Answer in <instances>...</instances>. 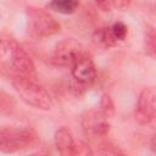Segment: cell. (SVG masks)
I'll list each match as a JSON object with an SVG mask.
<instances>
[{
    "label": "cell",
    "mask_w": 156,
    "mask_h": 156,
    "mask_svg": "<svg viewBox=\"0 0 156 156\" xmlns=\"http://www.w3.org/2000/svg\"><path fill=\"white\" fill-rule=\"evenodd\" d=\"M0 58L2 72L7 73L9 77L12 74L37 77L35 65L32 57L26 51V49L16 40L10 38L1 39Z\"/></svg>",
    "instance_id": "cell-1"
},
{
    "label": "cell",
    "mask_w": 156,
    "mask_h": 156,
    "mask_svg": "<svg viewBox=\"0 0 156 156\" xmlns=\"http://www.w3.org/2000/svg\"><path fill=\"white\" fill-rule=\"evenodd\" d=\"M10 78L12 87L23 102L39 110H51L52 99L49 91L37 80V77L12 74L10 76Z\"/></svg>",
    "instance_id": "cell-2"
},
{
    "label": "cell",
    "mask_w": 156,
    "mask_h": 156,
    "mask_svg": "<svg viewBox=\"0 0 156 156\" xmlns=\"http://www.w3.org/2000/svg\"><path fill=\"white\" fill-rule=\"evenodd\" d=\"M27 18H28V33L37 38L43 39L51 37L60 32L61 24L55 20L52 15L48 11L30 6L27 9Z\"/></svg>",
    "instance_id": "cell-3"
},
{
    "label": "cell",
    "mask_w": 156,
    "mask_h": 156,
    "mask_svg": "<svg viewBox=\"0 0 156 156\" xmlns=\"http://www.w3.org/2000/svg\"><path fill=\"white\" fill-rule=\"evenodd\" d=\"M37 134L28 128L4 127L0 130V150L5 154H12L32 145Z\"/></svg>",
    "instance_id": "cell-4"
},
{
    "label": "cell",
    "mask_w": 156,
    "mask_h": 156,
    "mask_svg": "<svg viewBox=\"0 0 156 156\" xmlns=\"http://www.w3.org/2000/svg\"><path fill=\"white\" fill-rule=\"evenodd\" d=\"M71 73L74 84L82 90H85L87 88L93 85L96 79V68L91 56L87 51H83L77 56L71 66Z\"/></svg>",
    "instance_id": "cell-5"
},
{
    "label": "cell",
    "mask_w": 156,
    "mask_h": 156,
    "mask_svg": "<svg viewBox=\"0 0 156 156\" xmlns=\"http://www.w3.org/2000/svg\"><path fill=\"white\" fill-rule=\"evenodd\" d=\"M83 51L85 50L79 41L73 38H67L56 44L51 55V61L56 66L71 68L77 56L80 55Z\"/></svg>",
    "instance_id": "cell-6"
},
{
    "label": "cell",
    "mask_w": 156,
    "mask_h": 156,
    "mask_svg": "<svg viewBox=\"0 0 156 156\" xmlns=\"http://www.w3.org/2000/svg\"><path fill=\"white\" fill-rule=\"evenodd\" d=\"M156 118V87L140 91L135 108V119L140 124H149Z\"/></svg>",
    "instance_id": "cell-7"
},
{
    "label": "cell",
    "mask_w": 156,
    "mask_h": 156,
    "mask_svg": "<svg viewBox=\"0 0 156 156\" xmlns=\"http://www.w3.org/2000/svg\"><path fill=\"white\" fill-rule=\"evenodd\" d=\"M80 124L84 133L91 138H101L107 135L110 130L108 118L99 110H89L82 115Z\"/></svg>",
    "instance_id": "cell-8"
},
{
    "label": "cell",
    "mask_w": 156,
    "mask_h": 156,
    "mask_svg": "<svg viewBox=\"0 0 156 156\" xmlns=\"http://www.w3.org/2000/svg\"><path fill=\"white\" fill-rule=\"evenodd\" d=\"M55 146L60 155L62 156H73V150L76 141L73 139V135L71 130L66 127H61L55 132L54 136Z\"/></svg>",
    "instance_id": "cell-9"
},
{
    "label": "cell",
    "mask_w": 156,
    "mask_h": 156,
    "mask_svg": "<svg viewBox=\"0 0 156 156\" xmlns=\"http://www.w3.org/2000/svg\"><path fill=\"white\" fill-rule=\"evenodd\" d=\"M91 39H93V43L101 49H110L118 43L115 39L110 27H100L95 29L91 35Z\"/></svg>",
    "instance_id": "cell-10"
},
{
    "label": "cell",
    "mask_w": 156,
    "mask_h": 156,
    "mask_svg": "<svg viewBox=\"0 0 156 156\" xmlns=\"http://www.w3.org/2000/svg\"><path fill=\"white\" fill-rule=\"evenodd\" d=\"M49 7L62 15H71L79 7V0H50Z\"/></svg>",
    "instance_id": "cell-11"
},
{
    "label": "cell",
    "mask_w": 156,
    "mask_h": 156,
    "mask_svg": "<svg viewBox=\"0 0 156 156\" xmlns=\"http://www.w3.org/2000/svg\"><path fill=\"white\" fill-rule=\"evenodd\" d=\"M99 106H100V111L107 117V118H111L113 115H115V104L111 99V96L108 94H102L101 98H100V102H99Z\"/></svg>",
    "instance_id": "cell-12"
},
{
    "label": "cell",
    "mask_w": 156,
    "mask_h": 156,
    "mask_svg": "<svg viewBox=\"0 0 156 156\" xmlns=\"http://www.w3.org/2000/svg\"><path fill=\"white\" fill-rule=\"evenodd\" d=\"M110 28H111V32H112V34H113V37H115V39H116L117 41H123V40L127 38L128 28H127V26H126L123 22L117 21V22H115Z\"/></svg>",
    "instance_id": "cell-13"
},
{
    "label": "cell",
    "mask_w": 156,
    "mask_h": 156,
    "mask_svg": "<svg viewBox=\"0 0 156 156\" xmlns=\"http://www.w3.org/2000/svg\"><path fill=\"white\" fill-rule=\"evenodd\" d=\"M145 50L151 57L156 58V29H152L147 33L145 41Z\"/></svg>",
    "instance_id": "cell-14"
},
{
    "label": "cell",
    "mask_w": 156,
    "mask_h": 156,
    "mask_svg": "<svg viewBox=\"0 0 156 156\" xmlns=\"http://www.w3.org/2000/svg\"><path fill=\"white\" fill-rule=\"evenodd\" d=\"M93 150L90 149V146L83 141H76L74 145V150H73V156L76 155H82V156H87V155H93Z\"/></svg>",
    "instance_id": "cell-15"
},
{
    "label": "cell",
    "mask_w": 156,
    "mask_h": 156,
    "mask_svg": "<svg viewBox=\"0 0 156 156\" xmlns=\"http://www.w3.org/2000/svg\"><path fill=\"white\" fill-rule=\"evenodd\" d=\"M99 154H101V155H122L123 152L119 149H117L116 146L111 145L110 143H102V144H100Z\"/></svg>",
    "instance_id": "cell-16"
},
{
    "label": "cell",
    "mask_w": 156,
    "mask_h": 156,
    "mask_svg": "<svg viewBox=\"0 0 156 156\" xmlns=\"http://www.w3.org/2000/svg\"><path fill=\"white\" fill-rule=\"evenodd\" d=\"M0 107H1L2 113H5L6 111H11V108L13 107V101H12L11 96L6 95L4 91H1V94H0Z\"/></svg>",
    "instance_id": "cell-17"
},
{
    "label": "cell",
    "mask_w": 156,
    "mask_h": 156,
    "mask_svg": "<svg viewBox=\"0 0 156 156\" xmlns=\"http://www.w3.org/2000/svg\"><path fill=\"white\" fill-rule=\"evenodd\" d=\"M95 1V5L104 12H108L111 11V7H112V0H94Z\"/></svg>",
    "instance_id": "cell-18"
},
{
    "label": "cell",
    "mask_w": 156,
    "mask_h": 156,
    "mask_svg": "<svg viewBox=\"0 0 156 156\" xmlns=\"http://www.w3.org/2000/svg\"><path fill=\"white\" fill-rule=\"evenodd\" d=\"M132 0H112V4L113 6H116L117 9H121V10H126L127 7H129Z\"/></svg>",
    "instance_id": "cell-19"
},
{
    "label": "cell",
    "mask_w": 156,
    "mask_h": 156,
    "mask_svg": "<svg viewBox=\"0 0 156 156\" xmlns=\"http://www.w3.org/2000/svg\"><path fill=\"white\" fill-rule=\"evenodd\" d=\"M150 149L152 150V152H155L156 154V134L151 138V140H150Z\"/></svg>",
    "instance_id": "cell-20"
}]
</instances>
